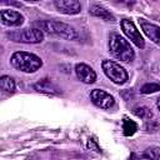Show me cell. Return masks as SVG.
Returning a JSON list of instances; mask_svg holds the SVG:
<instances>
[{"mask_svg": "<svg viewBox=\"0 0 160 160\" xmlns=\"http://www.w3.org/2000/svg\"><path fill=\"white\" fill-rule=\"evenodd\" d=\"M10 62L15 69L24 71V72H35L42 65V61L39 56L31 52H26V51L14 52L10 59Z\"/></svg>", "mask_w": 160, "mask_h": 160, "instance_id": "obj_1", "label": "cell"}, {"mask_svg": "<svg viewBox=\"0 0 160 160\" xmlns=\"http://www.w3.org/2000/svg\"><path fill=\"white\" fill-rule=\"evenodd\" d=\"M109 48L110 52L119 60L129 62L134 60V50L128 40H125L122 36H120L116 32H112L109 38Z\"/></svg>", "mask_w": 160, "mask_h": 160, "instance_id": "obj_2", "label": "cell"}, {"mask_svg": "<svg viewBox=\"0 0 160 160\" xmlns=\"http://www.w3.org/2000/svg\"><path fill=\"white\" fill-rule=\"evenodd\" d=\"M40 28L41 31H45L48 34L58 35L60 38L68 39V40H76L79 38L76 30L70 26L69 24L61 22V21H55V20H42L36 22Z\"/></svg>", "mask_w": 160, "mask_h": 160, "instance_id": "obj_3", "label": "cell"}, {"mask_svg": "<svg viewBox=\"0 0 160 160\" xmlns=\"http://www.w3.org/2000/svg\"><path fill=\"white\" fill-rule=\"evenodd\" d=\"M101 68H102L105 75L115 84L122 85L129 79V75H128L126 70L112 60H104L102 64H101Z\"/></svg>", "mask_w": 160, "mask_h": 160, "instance_id": "obj_4", "label": "cell"}, {"mask_svg": "<svg viewBox=\"0 0 160 160\" xmlns=\"http://www.w3.org/2000/svg\"><path fill=\"white\" fill-rule=\"evenodd\" d=\"M10 40L18 42H28V44H38L44 40V32L36 28H28L19 31H12L8 34Z\"/></svg>", "mask_w": 160, "mask_h": 160, "instance_id": "obj_5", "label": "cell"}, {"mask_svg": "<svg viewBox=\"0 0 160 160\" xmlns=\"http://www.w3.org/2000/svg\"><path fill=\"white\" fill-rule=\"evenodd\" d=\"M120 25H121V29H122L124 34H125L138 48L142 49V48L145 46V40H144V38L141 36L140 31L136 29L135 24H134L131 20L124 19V20H121Z\"/></svg>", "mask_w": 160, "mask_h": 160, "instance_id": "obj_6", "label": "cell"}, {"mask_svg": "<svg viewBox=\"0 0 160 160\" xmlns=\"http://www.w3.org/2000/svg\"><path fill=\"white\" fill-rule=\"evenodd\" d=\"M90 99H91V101L96 106H99L101 109H110L114 105V98H112V95H110L109 92H106L104 90H100V89L91 90Z\"/></svg>", "mask_w": 160, "mask_h": 160, "instance_id": "obj_7", "label": "cell"}, {"mask_svg": "<svg viewBox=\"0 0 160 160\" xmlns=\"http://www.w3.org/2000/svg\"><path fill=\"white\" fill-rule=\"evenodd\" d=\"M54 5L58 11L66 15H75L81 10V5L78 0H55Z\"/></svg>", "mask_w": 160, "mask_h": 160, "instance_id": "obj_8", "label": "cell"}, {"mask_svg": "<svg viewBox=\"0 0 160 160\" xmlns=\"http://www.w3.org/2000/svg\"><path fill=\"white\" fill-rule=\"evenodd\" d=\"M0 18L1 22L6 26H20L24 22V16L15 10H1Z\"/></svg>", "mask_w": 160, "mask_h": 160, "instance_id": "obj_9", "label": "cell"}, {"mask_svg": "<svg viewBox=\"0 0 160 160\" xmlns=\"http://www.w3.org/2000/svg\"><path fill=\"white\" fill-rule=\"evenodd\" d=\"M141 30L144 31V34L155 44L160 45V26L145 20V19H139Z\"/></svg>", "mask_w": 160, "mask_h": 160, "instance_id": "obj_10", "label": "cell"}, {"mask_svg": "<svg viewBox=\"0 0 160 160\" xmlns=\"http://www.w3.org/2000/svg\"><path fill=\"white\" fill-rule=\"evenodd\" d=\"M75 72H76V76L79 78V80L85 84H92L96 80V72L86 64H82V62L76 64Z\"/></svg>", "mask_w": 160, "mask_h": 160, "instance_id": "obj_11", "label": "cell"}, {"mask_svg": "<svg viewBox=\"0 0 160 160\" xmlns=\"http://www.w3.org/2000/svg\"><path fill=\"white\" fill-rule=\"evenodd\" d=\"M160 158V149L159 148H149L142 154H131L129 160H140V159H148V160H158Z\"/></svg>", "mask_w": 160, "mask_h": 160, "instance_id": "obj_12", "label": "cell"}, {"mask_svg": "<svg viewBox=\"0 0 160 160\" xmlns=\"http://www.w3.org/2000/svg\"><path fill=\"white\" fill-rule=\"evenodd\" d=\"M89 11H90L91 15H94V16H96V18H100V19H102V20H106V21H114V20H115L114 15H112L109 10H106L105 8H102V6H100V5H96V4L91 5Z\"/></svg>", "mask_w": 160, "mask_h": 160, "instance_id": "obj_13", "label": "cell"}, {"mask_svg": "<svg viewBox=\"0 0 160 160\" xmlns=\"http://www.w3.org/2000/svg\"><path fill=\"white\" fill-rule=\"evenodd\" d=\"M34 88L36 91H40V92H46V94H58L59 92L58 88L51 82L50 79H42V80L38 81L34 85Z\"/></svg>", "mask_w": 160, "mask_h": 160, "instance_id": "obj_14", "label": "cell"}, {"mask_svg": "<svg viewBox=\"0 0 160 160\" xmlns=\"http://www.w3.org/2000/svg\"><path fill=\"white\" fill-rule=\"evenodd\" d=\"M136 130H138L136 122L125 116L124 120H122V132H124V135L125 136H131L136 132Z\"/></svg>", "mask_w": 160, "mask_h": 160, "instance_id": "obj_15", "label": "cell"}, {"mask_svg": "<svg viewBox=\"0 0 160 160\" xmlns=\"http://www.w3.org/2000/svg\"><path fill=\"white\" fill-rule=\"evenodd\" d=\"M0 88L1 90L6 91V92H14L15 91V81L11 76H1L0 79Z\"/></svg>", "mask_w": 160, "mask_h": 160, "instance_id": "obj_16", "label": "cell"}, {"mask_svg": "<svg viewBox=\"0 0 160 160\" xmlns=\"http://www.w3.org/2000/svg\"><path fill=\"white\" fill-rule=\"evenodd\" d=\"M132 112H134V115H136L138 118L144 119V120H150L152 118L151 110L149 108H146V106H138V108H135L132 110Z\"/></svg>", "mask_w": 160, "mask_h": 160, "instance_id": "obj_17", "label": "cell"}, {"mask_svg": "<svg viewBox=\"0 0 160 160\" xmlns=\"http://www.w3.org/2000/svg\"><path fill=\"white\" fill-rule=\"evenodd\" d=\"M160 90V84H156V82H148L145 85L141 86L140 91L142 94H151V92H156Z\"/></svg>", "mask_w": 160, "mask_h": 160, "instance_id": "obj_18", "label": "cell"}, {"mask_svg": "<svg viewBox=\"0 0 160 160\" xmlns=\"http://www.w3.org/2000/svg\"><path fill=\"white\" fill-rule=\"evenodd\" d=\"M159 126H160V124H159V121H155V120H148V122H146V125H145V129L148 130V131H156L158 129H159Z\"/></svg>", "mask_w": 160, "mask_h": 160, "instance_id": "obj_19", "label": "cell"}, {"mask_svg": "<svg viewBox=\"0 0 160 160\" xmlns=\"http://www.w3.org/2000/svg\"><path fill=\"white\" fill-rule=\"evenodd\" d=\"M88 148H89L90 150L96 151V152H99V151H100V148L98 146L96 141H95V140H92V139H89V141H88Z\"/></svg>", "mask_w": 160, "mask_h": 160, "instance_id": "obj_20", "label": "cell"}, {"mask_svg": "<svg viewBox=\"0 0 160 160\" xmlns=\"http://www.w3.org/2000/svg\"><path fill=\"white\" fill-rule=\"evenodd\" d=\"M156 104H158V108H159V110H160V98L158 99V102H156Z\"/></svg>", "mask_w": 160, "mask_h": 160, "instance_id": "obj_21", "label": "cell"}]
</instances>
